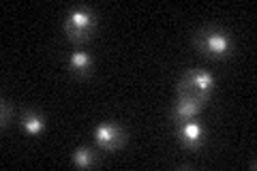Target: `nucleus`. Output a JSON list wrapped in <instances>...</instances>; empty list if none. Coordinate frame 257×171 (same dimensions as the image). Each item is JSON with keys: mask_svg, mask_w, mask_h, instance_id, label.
I'll return each instance as SVG.
<instances>
[{"mask_svg": "<svg viewBox=\"0 0 257 171\" xmlns=\"http://www.w3.org/2000/svg\"><path fill=\"white\" fill-rule=\"evenodd\" d=\"M206 103L208 101L197 99V96H193V94H178V99H176L174 105H172L170 118H172L174 124L184 122V120H193L199 111L206 107Z\"/></svg>", "mask_w": 257, "mask_h": 171, "instance_id": "nucleus-4", "label": "nucleus"}, {"mask_svg": "<svg viewBox=\"0 0 257 171\" xmlns=\"http://www.w3.org/2000/svg\"><path fill=\"white\" fill-rule=\"evenodd\" d=\"M11 120H13V109H11L9 101H5V99H3V101H0V126L7 128Z\"/></svg>", "mask_w": 257, "mask_h": 171, "instance_id": "nucleus-10", "label": "nucleus"}, {"mask_svg": "<svg viewBox=\"0 0 257 171\" xmlns=\"http://www.w3.org/2000/svg\"><path fill=\"white\" fill-rule=\"evenodd\" d=\"M193 43L199 52L208 58H229L234 54V39L227 30L216 28V26H206L195 32Z\"/></svg>", "mask_w": 257, "mask_h": 171, "instance_id": "nucleus-1", "label": "nucleus"}, {"mask_svg": "<svg viewBox=\"0 0 257 171\" xmlns=\"http://www.w3.org/2000/svg\"><path fill=\"white\" fill-rule=\"evenodd\" d=\"M176 137L178 141L189 150H199L206 143V128L202 122L195 120H184L176 124Z\"/></svg>", "mask_w": 257, "mask_h": 171, "instance_id": "nucleus-5", "label": "nucleus"}, {"mask_svg": "<svg viewBox=\"0 0 257 171\" xmlns=\"http://www.w3.org/2000/svg\"><path fill=\"white\" fill-rule=\"evenodd\" d=\"M94 141L103 150H118L126 141V133L120 128L116 122H103L94 128Z\"/></svg>", "mask_w": 257, "mask_h": 171, "instance_id": "nucleus-6", "label": "nucleus"}, {"mask_svg": "<svg viewBox=\"0 0 257 171\" xmlns=\"http://www.w3.org/2000/svg\"><path fill=\"white\" fill-rule=\"evenodd\" d=\"M71 160H73V165H77V167H90L96 162V154L92 148H86L84 145V148H77L71 154Z\"/></svg>", "mask_w": 257, "mask_h": 171, "instance_id": "nucleus-9", "label": "nucleus"}, {"mask_svg": "<svg viewBox=\"0 0 257 171\" xmlns=\"http://www.w3.org/2000/svg\"><path fill=\"white\" fill-rule=\"evenodd\" d=\"M45 116H41V113H37V111H24L22 116H20V126H22V131H26L28 135H41L45 131Z\"/></svg>", "mask_w": 257, "mask_h": 171, "instance_id": "nucleus-8", "label": "nucleus"}, {"mask_svg": "<svg viewBox=\"0 0 257 171\" xmlns=\"http://www.w3.org/2000/svg\"><path fill=\"white\" fill-rule=\"evenodd\" d=\"M92 64H94L92 56L88 54V52H84V50H79V47L71 52L69 60H67V67H69V71L73 73L75 77H86V75H90V73H92Z\"/></svg>", "mask_w": 257, "mask_h": 171, "instance_id": "nucleus-7", "label": "nucleus"}, {"mask_svg": "<svg viewBox=\"0 0 257 171\" xmlns=\"http://www.w3.org/2000/svg\"><path fill=\"white\" fill-rule=\"evenodd\" d=\"M96 13L92 9H88V7H75V9H71L67 13V18H64V35H67L69 41H73V43H84V41L92 39L94 30H96Z\"/></svg>", "mask_w": 257, "mask_h": 171, "instance_id": "nucleus-2", "label": "nucleus"}, {"mask_svg": "<svg viewBox=\"0 0 257 171\" xmlns=\"http://www.w3.org/2000/svg\"><path fill=\"white\" fill-rule=\"evenodd\" d=\"M214 77L206 71H197V69H187L182 73V77L178 79L176 90L178 94H193L197 99L210 101V96L214 92Z\"/></svg>", "mask_w": 257, "mask_h": 171, "instance_id": "nucleus-3", "label": "nucleus"}]
</instances>
